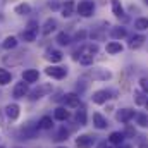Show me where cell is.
Instances as JSON below:
<instances>
[{
  "label": "cell",
  "instance_id": "6da1fadb",
  "mask_svg": "<svg viewBox=\"0 0 148 148\" xmlns=\"http://www.w3.org/2000/svg\"><path fill=\"white\" fill-rule=\"evenodd\" d=\"M93 10H95V3H93L91 0H83V2H79V5H77V14H81L83 17L91 16Z\"/></svg>",
  "mask_w": 148,
  "mask_h": 148
},
{
  "label": "cell",
  "instance_id": "7a4b0ae2",
  "mask_svg": "<svg viewBox=\"0 0 148 148\" xmlns=\"http://www.w3.org/2000/svg\"><path fill=\"white\" fill-rule=\"evenodd\" d=\"M45 73L48 74L50 77H55V79H62V77H66V74H67V69L66 67H60V66H50V67H47V71Z\"/></svg>",
  "mask_w": 148,
  "mask_h": 148
},
{
  "label": "cell",
  "instance_id": "3957f363",
  "mask_svg": "<svg viewBox=\"0 0 148 148\" xmlns=\"http://www.w3.org/2000/svg\"><path fill=\"white\" fill-rule=\"evenodd\" d=\"M50 91H52V86H50V84H41L40 88L33 90V91L29 93V100H40L41 97H45V95L50 93Z\"/></svg>",
  "mask_w": 148,
  "mask_h": 148
},
{
  "label": "cell",
  "instance_id": "277c9868",
  "mask_svg": "<svg viewBox=\"0 0 148 148\" xmlns=\"http://www.w3.org/2000/svg\"><path fill=\"white\" fill-rule=\"evenodd\" d=\"M93 143H95V138H91L88 134H83V136H79L76 140V147L77 148H91Z\"/></svg>",
  "mask_w": 148,
  "mask_h": 148
},
{
  "label": "cell",
  "instance_id": "5b68a950",
  "mask_svg": "<svg viewBox=\"0 0 148 148\" xmlns=\"http://www.w3.org/2000/svg\"><path fill=\"white\" fill-rule=\"evenodd\" d=\"M38 129L35 126H31V124H28L26 127H23L21 129V140H33L35 136H36Z\"/></svg>",
  "mask_w": 148,
  "mask_h": 148
},
{
  "label": "cell",
  "instance_id": "8992f818",
  "mask_svg": "<svg viewBox=\"0 0 148 148\" xmlns=\"http://www.w3.org/2000/svg\"><path fill=\"white\" fill-rule=\"evenodd\" d=\"M133 117H134V110H131V109H122V110L117 112V115H115V119L121 121V122H129Z\"/></svg>",
  "mask_w": 148,
  "mask_h": 148
},
{
  "label": "cell",
  "instance_id": "52a82bcc",
  "mask_svg": "<svg viewBox=\"0 0 148 148\" xmlns=\"http://www.w3.org/2000/svg\"><path fill=\"white\" fill-rule=\"evenodd\" d=\"M64 103L71 109H76V107H79V97L76 93H67V95H64Z\"/></svg>",
  "mask_w": 148,
  "mask_h": 148
},
{
  "label": "cell",
  "instance_id": "ba28073f",
  "mask_svg": "<svg viewBox=\"0 0 148 148\" xmlns=\"http://www.w3.org/2000/svg\"><path fill=\"white\" fill-rule=\"evenodd\" d=\"M109 97H110V93L107 90H98L93 93V102L95 103H105L109 100Z\"/></svg>",
  "mask_w": 148,
  "mask_h": 148
},
{
  "label": "cell",
  "instance_id": "9c48e42d",
  "mask_svg": "<svg viewBox=\"0 0 148 148\" xmlns=\"http://www.w3.org/2000/svg\"><path fill=\"white\" fill-rule=\"evenodd\" d=\"M38 77H40V73H38L36 69H28V71L23 73V79L26 83H36Z\"/></svg>",
  "mask_w": 148,
  "mask_h": 148
},
{
  "label": "cell",
  "instance_id": "30bf717a",
  "mask_svg": "<svg viewBox=\"0 0 148 148\" xmlns=\"http://www.w3.org/2000/svg\"><path fill=\"white\" fill-rule=\"evenodd\" d=\"M26 95H28V84L26 83H17L14 86V97L16 98H23Z\"/></svg>",
  "mask_w": 148,
  "mask_h": 148
},
{
  "label": "cell",
  "instance_id": "8fae6325",
  "mask_svg": "<svg viewBox=\"0 0 148 148\" xmlns=\"http://www.w3.org/2000/svg\"><path fill=\"white\" fill-rule=\"evenodd\" d=\"M93 124H95L97 129H105V127L109 126V124H107V119H105L102 114H98V112L93 114Z\"/></svg>",
  "mask_w": 148,
  "mask_h": 148
},
{
  "label": "cell",
  "instance_id": "7c38bea8",
  "mask_svg": "<svg viewBox=\"0 0 148 148\" xmlns=\"http://www.w3.org/2000/svg\"><path fill=\"white\" fill-rule=\"evenodd\" d=\"M5 112H7V117H9V119H12V121L19 117V107H17L16 103H10V105H7Z\"/></svg>",
  "mask_w": 148,
  "mask_h": 148
},
{
  "label": "cell",
  "instance_id": "4fadbf2b",
  "mask_svg": "<svg viewBox=\"0 0 148 148\" xmlns=\"http://www.w3.org/2000/svg\"><path fill=\"white\" fill-rule=\"evenodd\" d=\"M52 126H53V121H52V117H48V115L41 117L40 122H38V127H41V129H52Z\"/></svg>",
  "mask_w": 148,
  "mask_h": 148
},
{
  "label": "cell",
  "instance_id": "5bb4252c",
  "mask_svg": "<svg viewBox=\"0 0 148 148\" xmlns=\"http://www.w3.org/2000/svg\"><path fill=\"white\" fill-rule=\"evenodd\" d=\"M55 26H57V23H55V19H47V23H45V26H43V35H48V33H52L53 29H55Z\"/></svg>",
  "mask_w": 148,
  "mask_h": 148
},
{
  "label": "cell",
  "instance_id": "9a60e30c",
  "mask_svg": "<svg viewBox=\"0 0 148 148\" xmlns=\"http://www.w3.org/2000/svg\"><path fill=\"white\" fill-rule=\"evenodd\" d=\"M107 52L109 53H119V52H122V45L119 41H110L107 45Z\"/></svg>",
  "mask_w": 148,
  "mask_h": 148
},
{
  "label": "cell",
  "instance_id": "2e32d148",
  "mask_svg": "<svg viewBox=\"0 0 148 148\" xmlns=\"http://www.w3.org/2000/svg\"><path fill=\"white\" fill-rule=\"evenodd\" d=\"M110 143H114V145H121L122 141H124V133H119V131H115V133H112L110 134Z\"/></svg>",
  "mask_w": 148,
  "mask_h": 148
},
{
  "label": "cell",
  "instance_id": "e0dca14e",
  "mask_svg": "<svg viewBox=\"0 0 148 148\" xmlns=\"http://www.w3.org/2000/svg\"><path fill=\"white\" fill-rule=\"evenodd\" d=\"M10 79H12V74L7 69H0V84H9Z\"/></svg>",
  "mask_w": 148,
  "mask_h": 148
},
{
  "label": "cell",
  "instance_id": "ac0fdd59",
  "mask_svg": "<svg viewBox=\"0 0 148 148\" xmlns=\"http://www.w3.org/2000/svg\"><path fill=\"white\" fill-rule=\"evenodd\" d=\"M110 35H112L114 40H121V38H124L127 35V31H126V28H114Z\"/></svg>",
  "mask_w": 148,
  "mask_h": 148
},
{
  "label": "cell",
  "instance_id": "d6986e66",
  "mask_svg": "<svg viewBox=\"0 0 148 148\" xmlns=\"http://www.w3.org/2000/svg\"><path fill=\"white\" fill-rule=\"evenodd\" d=\"M76 121L79 122V126H84L86 124V110L83 107H79V110L76 112Z\"/></svg>",
  "mask_w": 148,
  "mask_h": 148
},
{
  "label": "cell",
  "instance_id": "ffe728a7",
  "mask_svg": "<svg viewBox=\"0 0 148 148\" xmlns=\"http://www.w3.org/2000/svg\"><path fill=\"white\" fill-rule=\"evenodd\" d=\"M143 41H145V36H141V35H138V36H133V38H131V43H129V47H131V48H140V47L143 45Z\"/></svg>",
  "mask_w": 148,
  "mask_h": 148
},
{
  "label": "cell",
  "instance_id": "44dd1931",
  "mask_svg": "<svg viewBox=\"0 0 148 148\" xmlns=\"http://www.w3.org/2000/svg\"><path fill=\"white\" fill-rule=\"evenodd\" d=\"M69 117V112L66 110L64 107H59V109H55V119L57 121H66Z\"/></svg>",
  "mask_w": 148,
  "mask_h": 148
},
{
  "label": "cell",
  "instance_id": "7402d4cb",
  "mask_svg": "<svg viewBox=\"0 0 148 148\" xmlns=\"http://www.w3.org/2000/svg\"><path fill=\"white\" fill-rule=\"evenodd\" d=\"M73 12H74V3L73 2H66V5L62 7V16L69 17V16H73Z\"/></svg>",
  "mask_w": 148,
  "mask_h": 148
},
{
  "label": "cell",
  "instance_id": "603a6c76",
  "mask_svg": "<svg viewBox=\"0 0 148 148\" xmlns=\"http://www.w3.org/2000/svg\"><path fill=\"white\" fill-rule=\"evenodd\" d=\"M47 59L52 60V62H59V60H62V53L59 50H50L48 55H47Z\"/></svg>",
  "mask_w": 148,
  "mask_h": 148
},
{
  "label": "cell",
  "instance_id": "cb8c5ba5",
  "mask_svg": "<svg viewBox=\"0 0 148 148\" xmlns=\"http://www.w3.org/2000/svg\"><path fill=\"white\" fill-rule=\"evenodd\" d=\"M16 45H17V40H16L14 36L5 38V41L2 43V47H3L5 50H9V48H16Z\"/></svg>",
  "mask_w": 148,
  "mask_h": 148
},
{
  "label": "cell",
  "instance_id": "d4e9b609",
  "mask_svg": "<svg viewBox=\"0 0 148 148\" xmlns=\"http://www.w3.org/2000/svg\"><path fill=\"white\" fill-rule=\"evenodd\" d=\"M21 38H23L24 41H35V38H36V31H33V29H26V31H23Z\"/></svg>",
  "mask_w": 148,
  "mask_h": 148
},
{
  "label": "cell",
  "instance_id": "484cf974",
  "mask_svg": "<svg viewBox=\"0 0 148 148\" xmlns=\"http://www.w3.org/2000/svg\"><path fill=\"white\" fill-rule=\"evenodd\" d=\"M112 10H114V14H115V16H119V17L124 14V12H122V5H121V2H119V0H112Z\"/></svg>",
  "mask_w": 148,
  "mask_h": 148
},
{
  "label": "cell",
  "instance_id": "4316f807",
  "mask_svg": "<svg viewBox=\"0 0 148 148\" xmlns=\"http://www.w3.org/2000/svg\"><path fill=\"white\" fill-rule=\"evenodd\" d=\"M79 62L83 66H90L93 62V53H84V55H79Z\"/></svg>",
  "mask_w": 148,
  "mask_h": 148
},
{
  "label": "cell",
  "instance_id": "83f0119b",
  "mask_svg": "<svg viewBox=\"0 0 148 148\" xmlns=\"http://www.w3.org/2000/svg\"><path fill=\"white\" fill-rule=\"evenodd\" d=\"M29 10H31V7L28 5V3H21V5H17L16 7V14H29Z\"/></svg>",
  "mask_w": 148,
  "mask_h": 148
},
{
  "label": "cell",
  "instance_id": "f1b7e54d",
  "mask_svg": "<svg viewBox=\"0 0 148 148\" xmlns=\"http://www.w3.org/2000/svg\"><path fill=\"white\" fill-rule=\"evenodd\" d=\"M134 28H136V29H148V19L140 17V19L134 23Z\"/></svg>",
  "mask_w": 148,
  "mask_h": 148
},
{
  "label": "cell",
  "instance_id": "f546056e",
  "mask_svg": "<svg viewBox=\"0 0 148 148\" xmlns=\"http://www.w3.org/2000/svg\"><path fill=\"white\" fill-rule=\"evenodd\" d=\"M57 43H59V45H69V43H71V38L67 36L66 33H60V35L57 36Z\"/></svg>",
  "mask_w": 148,
  "mask_h": 148
},
{
  "label": "cell",
  "instance_id": "4dcf8cb0",
  "mask_svg": "<svg viewBox=\"0 0 148 148\" xmlns=\"http://www.w3.org/2000/svg\"><path fill=\"white\" fill-rule=\"evenodd\" d=\"M136 119H138V124H140V126H143V127L148 126V117L145 115V114H138Z\"/></svg>",
  "mask_w": 148,
  "mask_h": 148
},
{
  "label": "cell",
  "instance_id": "1f68e13d",
  "mask_svg": "<svg viewBox=\"0 0 148 148\" xmlns=\"http://www.w3.org/2000/svg\"><path fill=\"white\" fill-rule=\"evenodd\" d=\"M67 136H69V131H67V129H60L55 140H57V141H62V140H67Z\"/></svg>",
  "mask_w": 148,
  "mask_h": 148
},
{
  "label": "cell",
  "instance_id": "d6a6232c",
  "mask_svg": "<svg viewBox=\"0 0 148 148\" xmlns=\"http://www.w3.org/2000/svg\"><path fill=\"white\" fill-rule=\"evenodd\" d=\"M134 97H136V103H138V105H143V103H145V98H143V93H140V91H138V93H136Z\"/></svg>",
  "mask_w": 148,
  "mask_h": 148
},
{
  "label": "cell",
  "instance_id": "836d02e7",
  "mask_svg": "<svg viewBox=\"0 0 148 148\" xmlns=\"http://www.w3.org/2000/svg\"><path fill=\"white\" fill-rule=\"evenodd\" d=\"M140 84H141L143 91H145V93H148V77H143V79L140 81Z\"/></svg>",
  "mask_w": 148,
  "mask_h": 148
},
{
  "label": "cell",
  "instance_id": "e575fe53",
  "mask_svg": "<svg viewBox=\"0 0 148 148\" xmlns=\"http://www.w3.org/2000/svg\"><path fill=\"white\" fill-rule=\"evenodd\" d=\"M84 38H86V31H79V33L76 35V40H77V41H81V40H84Z\"/></svg>",
  "mask_w": 148,
  "mask_h": 148
},
{
  "label": "cell",
  "instance_id": "d590c367",
  "mask_svg": "<svg viewBox=\"0 0 148 148\" xmlns=\"http://www.w3.org/2000/svg\"><path fill=\"white\" fill-rule=\"evenodd\" d=\"M50 7H52V9H59V3H57V2H53V3H50Z\"/></svg>",
  "mask_w": 148,
  "mask_h": 148
},
{
  "label": "cell",
  "instance_id": "8d00e7d4",
  "mask_svg": "<svg viewBox=\"0 0 148 148\" xmlns=\"http://www.w3.org/2000/svg\"><path fill=\"white\" fill-rule=\"evenodd\" d=\"M126 133H127V134H131V136H133V134H134V131H133V129H131V127H127V129H126Z\"/></svg>",
  "mask_w": 148,
  "mask_h": 148
},
{
  "label": "cell",
  "instance_id": "74e56055",
  "mask_svg": "<svg viewBox=\"0 0 148 148\" xmlns=\"http://www.w3.org/2000/svg\"><path fill=\"white\" fill-rule=\"evenodd\" d=\"M119 148H131V147H127V145H124V147H121V145H119Z\"/></svg>",
  "mask_w": 148,
  "mask_h": 148
},
{
  "label": "cell",
  "instance_id": "f35d334b",
  "mask_svg": "<svg viewBox=\"0 0 148 148\" xmlns=\"http://www.w3.org/2000/svg\"><path fill=\"white\" fill-rule=\"evenodd\" d=\"M145 105H147V109H148V100H147V102H145Z\"/></svg>",
  "mask_w": 148,
  "mask_h": 148
},
{
  "label": "cell",
  "instance_id": "ab89813d",
  "mask_svg": "<svg viewBox=\"0 0 148 148\" xmlns=\"http://www.w3.org/2000/svg\"><path fill=\"white\" fill-rule=\"evenodd\" d=\"M145 3H147V5H148V0H145Z\"/></svg>",
  "mask_w": 148,
  "mask_h": 148
},
{
  "label": "cell",
  "instance_id": "60d3db41",
  "mask_svg": "<svg viewBox=\"0 0 148 148\" xmlns=\"http://www.w3.org/2000/svg\"><path fill=\"white\" fill-rule=\"evenodd\" d=\"M0 148H3V147H0Z\"/></svg>",
  "mask_w": 148,
  "mask_h": 148
},
{
  "label": "cell",
  "instance_id": "b9f144b4",
  "mask_svg": "<svg viewBox=\"0 0 148 148\" xmlns=\"http://www.w3.org/2000/svg\"><path fill=\"white\" fill-rule=\"evenodd\" d=\"M60 148H64V147H60Z\"/></svg>",
  "mask_w": 148,
  "mask_h": 148
},
{
  "label": "cell",
  "instance_id": "7bdbcfd3",
  "mask_svg": "<svg viewBox=\"0 0 148 148\" xmlns=\"http://www.w3.org/2000/svg\"><path fill=\"white\" fill-rule=\"evenodd\" d=\"M102 148H105V147H102Z\"/></svg>",
  "mask_w": 148,
  "mask_h": 148
}]
</instances>
